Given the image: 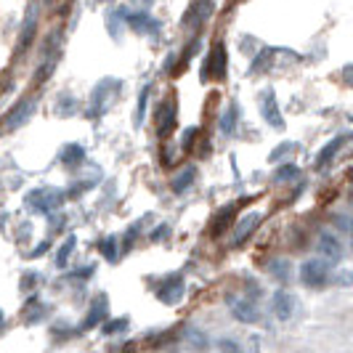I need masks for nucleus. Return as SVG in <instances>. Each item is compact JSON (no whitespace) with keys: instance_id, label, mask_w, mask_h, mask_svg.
I'll return each mask as SVG.
<instances>
[{"instance_id":"nucleus-13","label":"nucleus","mask_w":353,"mask_h":353,"mask_svg":"<svg viewBox=\"0 0 353 353\" xmlns=\"http://www.w3.org/2000/svg\"><path fill=\"white\" fill-rule=\"evenodd\" d=\"M35 30H37V11L35 8H30V14H27V21H24V27H21V51L32 43V37H35Z\"/></svg>"},{"instance_id":"nucleus-3","label":"nucleus","mask_w":353,"mask_h":353,"mask_svg":"<svg viewBox=\"0 0 353 353\" xmlns=\"http://www.w3.org/2000/svg\"><path fill=\"white\" fill-rule=\"evenodd\" d=\"M35 106H37V101L35 99H21V101H17V106L6 114V128L8 130H14V128H19V125H24L30 117H32V112H35Z\"/></svg>"},{"instance_id":"nucleus-31","label":"nucleus","mask_w":353,"mask_h":353,"mask_svg":"<svg viewBox=\"0 0 353 353\" xmlns=\"http://www.w3.org/2000/svg\"><path fill=\"white\" fill-rule=\"evenodd\" d=\"M0 321H3V311H0Z\"/></svg>"},{"instance_id":"nucleus-4","label":"nucleus","mask_w":353,"mask_h":353,"mask_svg":"<svg viewBox=\"0 0 353 353\" xmlns=\"http://www.w3.org/2000/svg\"><path fill=\"white\" fill-rule=\"evenodd\" d=\"M261 114H263L265 123L274 125L276 130H282L284 128V117H282V112H279V104H276L274 90H265L263 96H261Z\"/></svg>"},{"instance_id":"nucleus-15","label":"nucleus","mask_w":353,"mask_h":353,"mask_svg":"<svg viewBox=\"0 0 353 353\" xmlns=\"http://www.w3.org/2000/svg\"><path fill=\"white\" fill-rule=\"evenodd\" d=\"M194 178H196V168L194 165H189L186 170H181V173L173 178V192H178V194H181V192H186V189L194 183Z\"/></svg>"},{"instance_id":"nucleus-1","label":"nucleus","mask_w":353,"mask_h":353,"mask_svg":"<svg viewBox=\"0 0 353 353\" xmlns=\"http://www.w3.org/2000/svg\"><path fill=\"white\" fill-rule=\"evenodd\" d=\"M301 279L305 287H324L330 282V265L319 258H311L301 265Z\"/></svg>"},{"instance_id":"nucleus-24","label":"nucleus","mask_w":353,"mask_h":353,"mask_svg":"<svg viewBox=\"0 0 353 353\" xmlns=\"http://www.w3.org/2000/svg\"><path fill=\"white\" fill-rule=\"evenodd\" d=\"M287 268H290L287 261H274V263H271V271H274V276H276V279H287V276H290V274H287Z\"/></svg>"},{"instance_id":"nucleus-12","label":"nucleus","mask_w":353,"mask_h":353,"mask_svg":"<svg viewBox=\"0 0 353 353\" xmlns=\"http://www.w3.org/2000/svg\"><path fill=\"white\" fill-rule=\"evenodd\" d=\"M104 316H106V298H99V301L90 305L88 316H85V321H83V330H93Z\"/></svg>"},{"instance_id":"nucleus-7","label":"nucleus","mask_w":353,"mask_h":353,"mask_svg":"<svg viewBox=\"0 0 353 353\" xmlns=\"http://www.w3.org/2000/svg\"><path fill=\"white\" fill-rule=\"evenodd\" d=\"M223 72H226V51H223V46L218 43V46L212 48L210 61L205 64V72H202V74H205V77H208V74H212L215 80H221V77H223Z\"/></svg>"},{"instance_id":"nucleus-20","label":"nucleus","mask_w":353,"mask_h":353,"mask_svg":"<svg viewBox=\"0 0 353 353\" xmlns=\"http://www.w3.org/2000/svg\"><path fill=\"white\" fill-rule=\"evenodd\" d=\"M295 176H298V168H295L292 162H284L282 168L274 173V181H276V183H282V181H290V178H295Z\"/></svg>"},{"instance_id":"nucleus-11","label":"nucleus","mask_w":353,"mask_h":353,"mask_svg":"<svg viewBox=\"0 0 353 353\" xmlns=\"http://www.w3.org/2000/svg\"><path fill=\"white\" fill-rule=\"evenodd\" d=\"M231 308H234V316L239 319V321H245V324H255V321H261V314H258V308H255L252 303L231 301Z\"/></svg>"},{"instance_id":"nucleus-28","label":"nucleus","mask_w":353,"mask_h":353,"mask_svg":"<svg viewBox=\"0 0 353 353\" xmlns=\"http://www.w3.org/2000/svg\"><path fill=\"white\" fill-rule=\"evenodd\" d=\"M46 250H48V242H40V245H37V248L30 252V258H35V255H43Z\"/></svg>"},{"instance_id":"nucleus-17","label":"nucleus","mask_w":353,"mask_h":353,"mask_svg":"<svg viewBox=\"0 0 353 353\" xmlns=\"http://www.w3.org/2000/svg\"><path fill=\"white\" fill-rule=\"evenodd\" d=\"M130 24L139 30V32H146V30H157V21H152L149 19V14H136V17H130Z\"/></svg>"},{"instance_id":"nucleus-22","label":"nucleus","mask_w":353,"mask_h":353,"mask_svg":"<svg viewBox=\"0 0 353 353\" xmlns=\"http://www.w3.org/2000/svg\"><path fill=\"white\" fill-rule=\"evenodd\" d=\"M72 248H74V236H70L61 248H59V255H56V263L59 265H67V261H70V255H72Z\"/></svg>"},{"instance_id":"nucleus-16","label":"nucleus","mask_w":353,"mask_h":353,"mask_svg":"<svg viewBox=\"0 0 353 353\" xmlns=\"http://www.w3.org/2000/svg\"><path fill=\"white\" fill-rule=\"evenodd\" d=\"M165 106V109H168V114H165V112H162V114H159V133H162V136H168V133H170V130H173V125H176V104H173V101H168V104H162Z\"/></svg>"},{"instance_id":"nucleus-18","label":"nucleus","mask_w":353,"mask_h":353,"mask_svg":"<svg viewBox=\"0 0 353 353\" xmlns=\"http://www.w3.org/2000/svg\"><path fill=\"white\" fill-rule=\"evenodd\" d=\"M221 130L223 133H234L236 130V104H231L229 112L221 117Z\"/></svg>"},{"instance_id":"nucleus-25","label":"nucleus","mask_w":353,"mask_h":353,"mask_svg":"<svg viewBox=\"0 0 353 353\" xmlns=\"http://www.w3.org/2000/svg\"><path fill=\"white\" fill-rule=\"evenodd\" d=\"M128 327V319H114V321H109L104 327V335H114V332H120Z\"/></svg>"},{"instance_id":"nucleus-9","label":"nucleus","mask_w":353,"mask_h":353,"mask_svg":"<svg viewBox=\"0 0 353 353\" xmlns=\"http://www.w3.org/2000/svg\"><path fill=\"white\" fill-rule=\"evenodd\" d=\"M258 226H261V212H252V215H248V218H242L239 226H236V231H234V245H242Z\"/></svg>"},{"instance_id":"nucleus-27","label":"nucleus","mask_w":353,"mask_h":353,"mask_svg":"<svg viewBox=\"0 0 353 353\" xmlns=\"http://www.w3.org/2000/svg\"><path fill=\"white\" fill-rule=\"evenodd\" d=\"M196 139V128H189V130H186V133H183V149H189V146H194V141Z\"/></svg>"},{"instance_id":"nucleus-14","label":"nucleus","mask_w":353,"mask_h":353,"mask_svg":"<svg viewBox=\"0 0 353 353\" xmlns=\"http://www.w3.org/2000/svg\"><path fill=\"white\" fill-rule=\"evenodd\" d=\"M85 157V149L80 146V143H70L67 149H61V162L67 165V168H74V165H80Z\"/></svg>"},{"instance_id":"nucleus-6","label":"nucleus","mask_w":353,"mask_h":353,"mask_svg":"<svg viewBox=\"0 0 353 353\" xmlns=\"http://www.w3.org/2000/svg\"><path fill=\"white\" fill-rule=\"evenodd\" d=\"M319 252H321L327 261H332V263H337V261L343 258V245H340V239H337L332 231H324V234L319 236Z\"/></svg>"},{"instance_id":"nucleus-8","label":"nucleus","mask_w":353,"mask_h":353,"mask_svg":"<svg viewBox=\"0 0 353 353\" xmlns=\"http://www.w3.org/2000/svg\"><path fill=\"white\" fill-rule=\"evenodd\" d=\"M271 308H274V314H276L279 319H290L292 316V311H295V301H292L290 292L279 290V292L271 295Z\"/></svg>"},{"instance_id":"nucleus-10","label":"nucleus","mask_w":353,"mask_h":353,"mask_svg":"<svg viewBox=\"0 0 353 353\" xmlns=\"http://www.w3.org/2000/svg\"><path fill=\"white\" fill-rule=\"evenodd\" d=\"M345 139H332V141L327 143L321 152L316 154V170H327L330 165H332V159L337 157V152H340V146H343Z\"/></svg>"},{"instance_id":"nucleus-21","label":"nucleus","mask_w":353,"mask_h":353,"mask_svg":"<svg viewBox=\"0 0 353 353\" xmlns=\"http://www.w3.org/2000/svg\"><path fill=\"white\" fill-rule=\"evenodd\" d=\"M101 252H104V258L109 263H114V261H117V239H114V236L104 239V242H101Z\"/></svg>"},{"instance_id":"nucleus-29","label":"nucleus","mask_w":353,"mask_h":353,"mask_svg":"<svg viewBox=\"0 0 353 353\" xmlns=\"http://www.w3.org/2000/svg\"><path fill=\"white\" fill-rule=\"evenodd\" d=\"M189 337L194 340V343H196V345H199V348H205V345H208V340H205V337H199V332H196V330H194V332H192V335H189Z\"/></svg>"},{"instance_id":"nucleus-19","label":"nucleus","mask_w":353,"mask_h":353,"mask_svg":"<svg viewBox=\"0 0 353 353\" xmlns=\"http://www.w3.org/2000/svg\"><path fill=\"white\" fill-rule=\"evenodd\" d=\"M231 215H234V205H226L223 210L218 212V218L212 221V234H221V231H223V226H226V221H229Z\"/></svg>"},{"instance_id":"nucleus-2","label":"nucleus","mask_w":353,"mask_h":353,"mask_svg":"<svg viewBox=\"0 0 353 353\" xmlns=\"http://www.w3.org/2000/svg\"><path fill=\"white\" fill-rule=\"evenodd\" d=\"M27 205H30L32 212H51L53 208L61 205V194H59V192H51V189H40V192H32V194H30Z\"/></svg>"},{"instance_id":"nucleus-30","label":"nucleus","mask_w":353,"mask_h":353,"mask_svg":"<svg viewBox=\"0 0 353 353\" xmlns=\"http://www.w3.org/2000/svg\"><path fill=\"white\" fill-rule=\"evenodd\" d=\"M221 348H223V351H239V345H236V343H231V340H223V343H221Z\"/></svg>"},{"instance_id":"nucleus-23","label":"nucleus","mask_w":353,"mask_h":353,"mask_svg":"<svg viewBox=\"0 0 353 353\" xmlns=\"http://www.w3.org/2000/svg\"><path fill=\"white\" fill-rule=\"evenodd\" d=\"M146 99H149V88H143L141 96H139V109H136V125L143 123V112H146Z\"/></svg>"},{"instance_id":"nucleus-26","label":"nucleus","mask_w":353,"mask_h":353,"mask_svg":"<svg viewBox=\"0 0 353 353\" xmlns=\"http://www.w3.org/2000/svg\"><path fill=\"white\" fill-rule=\"evenodd\" d=\"M290 152H295V143L287 141V143H282L279 149H274V152H271V157H268V159H271V162H276V159H282L284 154H290Z\"/></svg>"},{"instance_id":"nucleus-5","label":"nucleus","mask_w":353,"mask_h":353,"mask_svg":"<svg viewBox=\"0 0 353 353\" xmlns=\"http://www.w3.org/2000/svg\"><path fill=\"white\" fill-rule=\"evenodd\" d=\"M157 298L162 303H168V305L178 303L183 298V279H181V276H168V279L162 282V287H159Z\"/></svg>"}]
</instances>
